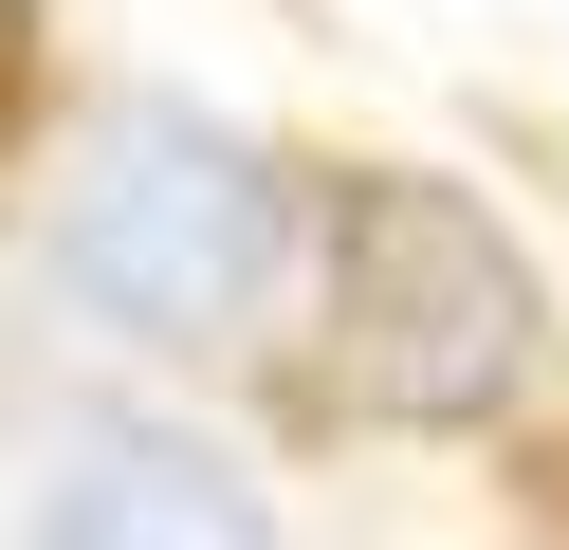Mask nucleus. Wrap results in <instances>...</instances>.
<instances>
[{
	"instance_id": "1",
	"label": "nucleus",
	"mask_w": 569,
	"mask_h": 550,
	"mask_svg": "<svg viewBox=\"0 0 569 550\" xmlns=\"http://www.w3.org/2000/svg\"><path fill=\"white\" fill-rule=\"evenodd\" d=\"M532 257L496 239L459 183L368 166L331 202V403L368 422H496L532 386Z\"/></svg>"
},
{
	"instance_id": "2",
	"label": "nucleus",
	"mask_w": 569,
	"mask_h": 550,
	"mask_svg": "<svg viewBox=\"0 0 569 550\" xmlns=\"http://www.w3.org/2000/svg\"><path fill=\"white\" fill-rule=\"evenodd\" d=\"M276 239H295V183H276L239 129H202V110H129V129H92L74 202H56L74 293L129 312V330H239V312L276 293Z\"/></svg>"
},
{
	"instance_id": "3",
	"label": "nucleus",
	"mask_w": 569,
	"mask_h": 550,
	"mask_svg": "<svg viewBox=\"0 0 569 550\" xmlns=\"http://www.w3.org/2000/svg\"><path fill=\"white\" fill-rule=\"evenodd\" d=\"M38 550H276V513L184 422H74V459L38 496Z\"/></svg>"
},
{
	"instance_id": "4",
	"label": "nucleus",
	"mask_w": 569,
	"mask_h": 550,
	"mask_svg": "<svg viewBox=\"0 0 569 550\" xmlns=\"http://www.w3.org/2000/svg\"><path fill=\"white\" fill-rule=\"evenodd\" d=\"M19 73H38V0H0V110H19Z\"/></svg>"
}]
</instances>
